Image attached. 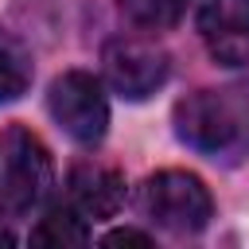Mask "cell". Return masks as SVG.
Returning <instances> with one entry per match:
<instances>
[{
  "instance_id": "2",
  "label": "cell",
  "mask_w": 249,
  "mask_h": 249,
  "mask_svg": "<svg viewBox=\"0 0 249 249\" xmlns=\"http://www.w3.org/2000/svg\"><path fill=\"white\" fill-rule=\"evenodd\" d=\"M140 206L144 214L167 230V233H198L210 214H214V198L206 191V183L191 171H156L144 179L140 187Z\"/></svg>"
},
{
  "instance_id": "9",
  "label": "cell",
  "mask_w": 249,
  "mask_h": 249,
  "mask_svg": "<svg viewBox=\"0 0 249 249\" xmlns=\"http://www.w3.org/2000/svg\"><path fill=\"white\" fill-rule=\"evenodd\" d=\"M31 86V62L23 58L19 47L0 39V101H16Z\"/></svg>"
},
{
  "instance_id": "4",
  "label": "cell",
  "mask_w": 249,
  "mask_h": 249,
  "mask_svg": "<svg viewBox=\"0 0 249 249\" xmlns=\"http://www.w3.org/2000/svg\"><path fill=\"white\" fill-rule=\"evenodd\" d=\"M54 187V163L47 144L31 132L12 124L4 136V198L12 210H35Z\"/></svg>"
},
{
  "instance_id": "6",
  "label": "cell",
  "mask_w": 249,
  "mask_h": 249,
  "mask_svg": "<svg viewBox=\"0 0 249 249\" xmlns=\"http://www.w3.org/2000/svg\"><path fill=\"white\" fill-rule=\"evenodd\" d=\"M198 35L214 62L249 66V0H202Z\"/></svg>"
},
{
  "instance_id": "5",
  "label": "cell",
  "mask_w": 249,
  "mask_h": 249,
  "mask_svg": "<svg viewBox=\"0 0 249 249\" xmlns=\"http://www.w3.org/2000/svg\"><path fill=\"white\" fill-rule=\"evenodd\" d=\"M105 62V78L109 86L128 97V101H144L148 93H156L167 74H171V62H167V51L156 47V43H140V39H113L101 54Z\"/></svg>"
},
{
  "instance_id": "10",
  "label": "cell",
  "mask_w": 249,
  "mask_h": 249,
  "mask_svg": "<svg viewBox=\"0 0 249 249\" xmlns=\"http://www.w3.org/2000/svg\"><path fill=\"white\" fill-rule=\"evenodd\" d=\"M183 8L187 0H121V12L140 27H171Z\"/></svg>"
},
{
  "instance_id": "3",
  "label": "cell",
  "mask_w": 249,
  "mask_h": 249,
  "mask_svg": "<svg viewBox=\"0 0 249 249\" xmlns=\"http://www.w3.org/2000/svg\"><path fill=\"white\" fill-rule=\"evenodd\" d=\"M51 117L62 124V132L78 144H97L109 128V101L101 93V82L86 70H66L51 82L47 93Z\"/></svg>"
},
{
  "instance_id": "12",
  "label": "cell",
  "mask_w": 249,
  "mask_h": 249,
  "mask_svg": "<svg viewBox=\"0 0 249 249\" xmlns=\"http://www.w3.org/2000/svg\"><path fill=\"white\" fill-rule=\"evenodd\" d=\"M0 241H4V245H12V233H4V230H0Z\"/></svg>"
},
{
  "instance_id": "7",
  "label": "cell",
  "mask_w": 249,
  "mask_h": 249,
  "mask_svg": "<svg viewBox=\"0 0 249 249\" xmlns=\"http://www.w3.org/2000/svg\"><path fill=\"white\" fill-rule=\"evenodd\" d=\"M66 187H70V202L86 218H113L124 202V175L109 163H97V160L74 163Z\"/></svg>"
},
{
  "instance_id": "11",
  "label": "cell",
  "mask_w": 249,
  "mask_h": 249,
  "mask_svg": "<svg viewBox=\"0 0 249 249\" xmlns=\"http://www.w3.org/2000/svg\"><path fill=\"white\" fill-rule=\"evenodd\" d=\"M105 245H152V237L140 233V230H113L105 237Z\"/></svg>"
},
{
  "instance_id": "1",
  "label": "cell",
  "mask_w": 249,
  "mask_h": 249,
  "mask_svg": "<svg viewBox=\"0 0 249 249\" xmlns=\"http://www.w3.org/2000/svg\"><path fill=\"white\" fill-rule=\"evenodd\" d=\"M175 132L206 156H249V97L237 89H198L175 105Z\"/></svg>"
},
{
  "instance_id": "8",
  "label": "cell",
  "mask_w": 249,
  "mask_h": 249,
  "mask_svg": "<svg viewBox=\"0 0 249 249\" xmlns=\"http://www.w3.org/2000/svg\"><path fill=\"white\" fill-rule=\"evenodd\" d=\"M31 241L35 245H86L89 241V230H86V214L70 202V206H51L39 226L31 230Z\"/></svg>"
}]
</instances>
